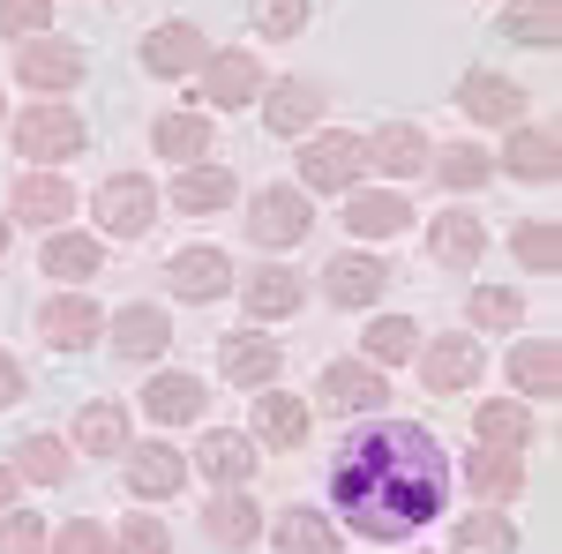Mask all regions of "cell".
<instances>
[{
    "instance_id": "cell-19",
    "label": "cell",
    "mask_w": 562,
    "mask_h": 554,
    "mask_svg": "<svg viewBox=\"0 0 562 554\" xmlns=\"http://www.w3.org/2000/svg\"><path fill=\"white\" fill-rule=\"evenodd\" d=\"M383 285H390V262L383 256H330V270H323L330 307H375Z\"/></svg>"
},
{
    "instance_id": "cell-30",
    "label": "cell",
    "mask_w": 562,
    "mask_h": 554,
    "mask_svg": "<svg viewBox=\"0 0 562 554\" xmlns=\"http://www.w3.org/2000/svg\"><path fill=\"white\" fill-rule=\"evenodd\" d=\"M233 195H240V180H233L225 166H188V172L173 180V211H188V217H211V211H225Z\"/></svg>"
},
{
    "instance_id": "cell-3",
    "label": "cell",
    "mask_w": 562,
    "mask_h": 554,
    "mask_svg": "<svg viewBox=\"0 0 562 554\" xmlns=\"http://www.w3.org/2000/svg\"><path fill=\"white\" fill-rule=\"evenodd\" d=\"M301 180L307 188H323V195H352L360 180H368V135H307L301 150Z\"/></svg>"
},
{
    "instance_id": "cell-42",
    "label": "cell",
    "mask_w": 562,
    "mask_h": 554,
    "mask_svg": "<svg viewBox=\"0 0 562 554\" xmlns=\"http://www.w3.org/2000/svg\"><path fill=\"white\" fill-rule=\"evenodd\" d=\"M510 256L525 262V270H555L562 262V233H555V217H532V225H518V240H510Z\"/></svg>"
},
{
    "instance_id": "cell-39",
    "label": "cell",
    "mask_w": 562,
    "mask_h": 554,
    "mask_svg": "<svg viewBox=\"0 0 562 554\" xmlns=\"http://www.w3.org/2000/svg\"><path fill=\"white\" fill-rule=\"evenodd\" d=\"M555 31H562V15H555V0H510L503 8V38H518V45H555Z\"/></svg>"
},
{
    "instance_id": "cell-21",
    "label": "cell",
    "mask_w": 562,
    "mask_h": 554,
    "mask_svg": "<svg viewBox=\"0 0 562 554\" xmlns=\"http://www.w3.org/2000/svg\"><path fill=\"white\" fill-rule=\"evenodd\" d=\"M203 540H211V547H256V540H262V510L240 495V487H211Z\"/></svg>"
},
{
    "instance_id": "cell-20",
    "label": "cell",
    "mask_w": 562,
    "mask_h": 554,
    "mask_svg": "<svg viewBox=\"0 0 562 554\" xmlns=\"http://www.w3.org/2000/svg\"><path fill=\"white\" fill-rule=\"evenodd\" d=\"M405 225H413V203H405L397 188H352L346 233H360V240H397Z\"/></svg>"
},
{
    "instance_id": "cell-15",
    "label": "cell",
    "mask_w": 562,
    "mask_h": 554,
    "mask_svg": "<svg viewBox=\"0 0 562 554\" xmlns=\"http://www.w3.org/2000/svg\"><path fill=\"white\" fill-rule=\"evenodd\" d=\"M68 211H76V188H68L60 172H23V180H15V195H8V217H23L31 233H38V225L53 233Z\"/></svg>"
},
{
    "instance_id": "cell-17",
    "label": "cell",
    "mask_w": 562,
    "mask_h": 554,
    "mask_svg": "<svg viewBox=\"0 0 562 554\" xmlns=\"http://www.w3.org/2000/svg\"><path fill=\"white\" fill-rule=\"evenodd\" d=\"M240 307H248L256 323H285V315L301 307V270H285V262H256V270L240 278Z\"/></svg>"
},
{
    "instance_id": "cell-49",
    "label": "cell",
    "mask_w": 562,
    "mask_h": 554,
    "mask_svg": "<svg viewBox=\"0 0 562 554\" xmlns=\"http://www.w3.org/2000/svg\"><path fill=\"white\" fill-rule=\"evenodd\" d=\"M23 368H15V360H8V352H0V412H8V405H23Z\"/></svg>"
},
{
    "instance_id": "cell-14",
    "label": "cell",
    "mask_w": 562,
    "mask_h": 554,
    "mask_svg": "<svg viewBox=\"0 0 562 554\" xmlns=\"http://www.w3.org/2000/svg\"><path fill=\"white\" fill-rule=\"evenodd\" d=\"M98 299H83V293H53L38 307V338L45 344H60V352H83V344H98Z\"/></svg>"
},
{
    "instance_id": "cell-40",
    "label": "cell",
    "mask_w": 562,
    "mask_h": 554,
    "mask_svg": "<svg viewBox=\"0 0 562 554\" xmlns=\"http://www.w3.org/2000/svg\"><path fill=\"white\" fill-rule=\"evenodd\" d=\"M98 240L90 233H53L45 240V278H98Z\"/></svg>"
},
{
    "instance_id": "cell-48",
    "label": "cell",
    "mask_w": 562,
    "mask_h": 554,
    "mask_svg": "<svg viewBox=\"0 0 562 554\" xmlns=\"http://www.w3.org/2000/svg\"><path fill=\"white\" fill-rule=\"evenodd\" d=\"M0 554H45V524L23 510H0Z\"/></svg>"
},
{
    "instance_id": "cell-41",
    "label": "cell",
    "mask_w": 562,
    "mask_h": 554,
    "mask_svg": "<svg viewBox=\"0 0 562 554\" xmlns=\"http://www.w3.org/2000/svg\"><path fill=\"white\" fill-rule=\"evenodd\" d=\"M413 344H420V323H405V315H375V323H368V368L413 360Z\"/></svg>"
},
{
    "instance_id": "cell-6",
    "label": "cell",
    "mask_w": 562,
    "mask_h": 554,
    "mask_svg": "<svg viewBox=\"0 0 562 554\" xmlns=\"http://www.w3.org/2000/svg\"><path fill=\"white\" fill-rule=\"evenodd\" d=\"M15 76H23V90H38V98H60V90H76L90 76V60H83V45H68V38H23Z\"/></svg>"
},
{
    "instance_id": "cell-11",
    "label": "cell",
    "mask_w": 562,
    "mask_h": 554,
    "mask_svg": "<svg viewBox=\"0 0 562 554\" xmlns=\"http://www.w3.org/2000/svg\"><path fill=\"white\" fill-rule=\"evenodd\" d=\"M195 76H203V98H211L217 113H233V105H256L262 90H270V83H262V60H256V53H211Z\"/></svg>"
},
{
    "instance_id": "cell-12",
    "label": "cell",
    "mask_w": 562,
    "mask_h": 554,
    "mask_svg": "<svg viewBox=\"0 0 562 554\" xmlns=\"http://www.w3.org/2000/svg\"><path fill=\"white\" fill-rule=\"evenodd\" d=\"M233 262H225V248H180L173 262H166V285H173V299H217L233 293Z\"/></svg>"
},
{
    "instance_id": "cell-22",
    "label": "cell",
    "mask_w": 562,
    "mask_h": 554,
    "mask_svg": "<svg viewBox=\"0 0 562 554\" xmlns=\"http://www.w3.org/2000/svg\"><path fill=\"white\" fill-rule=\"evenodd\" d=\"M480 368H487V360H480L473 338H435L428 360H420V375H428L435 397H465V389L480 383Z\"/></svg>"
},
{
    "instance_id": "cell-25",
    "label": "cell",
    "mask_w": 562,
    "mask_h": 554,
    "mask_svg": "<svg viewBox=\"0 0 562 554\" xmlns=\"http://www.w3.org/2000/svg\"><path fill=\"white\" fill-rule=\"evenodd\" d=\"M203 397H211V389L173 368V375H150V383H143V412L158 427H180V420H203Z\"/></svg>"
},
{
    "instance_id": "cell-44",
    "label": "cell",
    "mask_w": 562,
    "mask_h": 554,
    "mask_svg": "<svg viewBox=\"0 0 562 554\" xmlns=\"http://www.w3.org/2000/svg\"><path fill=\"white\" fill-rule=\"evenodd\" d=\"M248 23H256V38H301L307 0H248Z\"/></svg>"
},
{
    "instance_id": "cell-36",
    "label": "cell",
    "mask_w": 562,
    "mask_h": 554,
    "mask_svg": "<svg viewBox=\"0 0 562 554\" xmlns=\"http://www.w3.org/2000/svg\"><path fill=\"white\" fill-rule=\"evenodd\" d=\"M68 472H76V457H68V442H60V434H23V442H15V479L60 487Z\"/></svg>"
},
{
    "instance_id": "cell-34",
    "label": "cell",
    "mask_w": 562,
    "mask_h": 554,
    "mask_svg": "<svg viewBox=\"0 0 562 554\" xmlns=\"http://www.w3.org/2000/svg\"><path fill=\"white\" fill-rule=\"evenodd\" d=\"M428 172L450 188V195H473V188L495 180V158H487L480 143H450V150H428Z\"/></svg>"
},
{
    "instance_id": "cell-29",
    "label": "cell",
    "mask_w": 562,
    "mask_h": 554,
    "mask_svg": "<svg viewBox=\"0 0 562 554\" xmlns=\"http://www.w3.org/2000/svg\"><path fill=\"white\" fill-rule=\"evenodd\" d=\"M256 434L270 442V450H301V442H307V405L270 383V389L256 397Z\"/></svg>"
},
{
    "instance_id": "cell-37",
    "label": "cell",
    "mask_w": 562,
    "mask_h": 554,
    "mask_svg": "<svg viewBox=\"0 0 562 554\" xmlns=\"http://www.w3.org/2000/svg\"><path fill=\"white\" fill-rule=\"evenodd\" d=\"M76 450L121 457V450H128V412H121V405H83V412H76Z\"/></svg>"
},
{
    "instance_id": "cell-33",
    "label": "cell",
    "mask_w": 562,
    "mask_h": 554,
    "mask_svg": "<svg viewBox=\"0 0 562 554\" xmlns=\"http://www.w3.org/2000/svg\"><path fill=\"white\" fill-rule=\"evenodd\" d=\"M555 383H562L555 338H525L518 352H510V389H518V397H555Z\"/></svg>"
},
{
    "instance_id": "cell-1",
    "label": "cell",
    "mask_w": 562,
    "mask_h": 554,
    "mask_svg": "<svg viewBox=\"0 0 562 554\" xmlns=\"http://www.w3.org/2000/svg\"><path fill=\"white\" fill-rule=\"evenodd\" d=\"M330 502L368 547H397L450 510V457L420 420H368L330 457Z\"/></svg>"
},
{
    "instance_id": "cell-45",
    "label": "cell",
    "mask_w": 562,
    "mask_h": 554,
    "mask_svg": "<svg viewBox=\"0 0 562 554\" xmlns=\"http://www.w3.org/2000/svg\"><path fill=\"white\" fill-rule=\"evenodd\" d=\"M53 31V0H0V38H45Z\"/></svg>"
},
{
    "instance_id": "cell-10",
    "label": "cell",
    "mask_w": 562,
    "mask_h": 554,
    "mask_svg": "<svg viewBox=\"0 0 562 554\" xmlns=\"http://www.w3.org/2000/svg\"><path fill=\"white\" fill-rule=\"evenodd\" d=\"M121 457H128V495H143V502H166V495H180V479H188V450H173L166 434L158 442H135Z\"/></svg>"
},
{
    "instance_id": "cell-13",
    "label": "cell",
    "mask_w": 562,
    "mask_h": 554,
    "mask_svg": "<svg viewBox=\"0 0 562 554\" xmlns=\"http://www.w3.org/2000/svg\"><path fill=\"white\" fill-rule=\"evenodd\" d=\"M323 83H307V76H285L278 90H262V128L270 135H307L315 121H323Z\"/></svg>"
},
{
    "instance_id": "cell-43",
    "label": "cell",
    "mask_w": 562,
    "mask_h": 554,
    "mask_svg": "<svg viewBox=\"0 0 562 554\" xmlns=\"http://www.w3.org/2000/svg\"><path fill=\"white\" fill-rule=\"evenodd\" d=\"M525 323V299L510 285H480L473 293V330H518Z\"/></svg>"
},
{
    "instance_id": "cell-47",
    "label": "cell",
    "mask_w": 562,
    "mask_h": 554,
    "mask_svg": "<svg viewBox=\"0 0 562 554\" xmlns=\"http://www.w3.org/2000/svg\"><path fill=\"white\" fill-rule=\"evenodd\" d=\"M121 554H173L166 517H128V524H121Z\"/></svg>"
},
{
    "instance_id": "cell-51",
    "label": "cell",
    "mask_w": 562,
    "mask_h": 554,
    "mask_svg": "<svg viewBox=\"0 0 562 554\" xmlns=\"http://www.w3.org/2000/svg\"><path fill=\"white\" fill-rule=\"evenodd\" d=\"M0 248H8V217H0Z\"/></svg>"
},
{
    "instance_id": "cell-7",
    "label": "cell",
    "mask_w": 562,
    "mask_h": 554,
    "mask_svg": "<svg viewBox=\"0 0 562 554\" xmlns=\"http://www.w3.org/2000/svg\"><path fill=\"white\" fill-rule=\"evenodd\" d=\"M307 195L301 188H262L256 203H248V233H256L262 248H301L307 240Z\"/></svg>"
},
{
    "instance_id": "cell-24",
    "label": "cell",
    "mask_w": 562,
    "mask_h": 554,
    "mask_svg": "<svg viewBox=\"0 0 562 554\" xmlns=\"http://www.w3.org/2000/svg\"><path fill=\"white\" fill-rule=\"evenodd\" d=\"M368 172H390V180L428 172V135L413 128V121H390V128H375V135H368Z\"/></svg>"
},
{
    "instance_id": "cell-4",
    "label": "cell",
    "mask_w": 562,
    "mask_h": 554,
    "mask_svg": "<svg viewBox=\"0 0 562 554\" xmlns=\"http://www.w3.org/2000/svg\"><path fill=\"white\" fill-rule=\"evenodd\" d=\"M90 211H98V225H105L113 240H135V233H150V217H158V180H150V172H113V180H98Z\"/></svg>"
},
{
    "instance_id": "cell-32",
    "label": "cell",
    "mask_w": 562,
    "mask_h": 554,
    "mask_svg": "<svg viewBox=\"0 0 562 554\" xmlns=\"http://www.w3.org/2000/svg\"><path fill=\"white\" fill-rule=\"evenodd\" d=\"M150 150L195 166V158H211V121H203V113H158V121H150Z\"/></svg>"
},
{
    "instance_id": "cell-8",
    "label": "cell",
    "mask_w": 562,
    "mask_h": 554,
    "mask_svg": "<svg viewBox=\"0 0 562 554\" xmlns=\"http://www.w3.org/2000/svg\"><path fill=\"white\" fill-rule=\"evenodd\" d=\"M278 368H285V352H278V338H262V330H233V338L217 344V375L240 383V389H270Z\"/></svg>"
},
{
    "instance_id": "cell-46",
    "label": "cell",
    "mask_w": 562,
    "mask_h": 554,
    "mask_svg": "<svg viewBox=\"0 0 562 554\" xmlns=\"http://www.w3.org/2000/svg\"><path fill=\"white\" fill-rule=\"evenodd\" d=\"M45 554H113V540H105L98 517H68V524L45 540Z\"/></svg>"
},
{
    "instance_id": "cell-26",
    "label": "cell",
    "mask_w": 562,
    "mask_h": 554,
    "mask_svg": "<svg viewBox=\"0 0 562 554\" xmlns=\"http://www.w3.org/2000/svg\"><path fill=\"white\" fill-rule=\"evenodd\" d=\"M495 172H510V180H555V128L518 121L510 143H503V158H495Z\"/></svg>"
},
{
    "instance_id": "cell-18",
    "label": "cell",
    "mask_w": 562,
    "mask_h": 554,
    "mask_svg": "<svg viewBox=\"0 0 562 554\" xmlns=\"http://www.w3.org/2000/svg\"><path fill=\"white\" fill-rule=\"evenodd\" d=\"M105 330H113V352H121V360H158V352L173 344V323H166V307H150V299H128V307H121Z\"/></svg>"
},
{
    "instance_id": "cell-5",
    "label": "cell",
    "mask_w": 562,
    "mask_h": 554,
    "mask_svg": "<svg viewBox=\"0 0 562 554\" xmlns=\"http://www.w3.org/2000/svg\"><path fill=\"white\" fill-rule=\"evenodd\" d=\"M315 397L338 412V420H368V412H383V368H368V360H330L323 375H315Z\"/></svg>"
},
{
    "instance_id": "cell-28",
    "label": "cell",
    "mask_w": 562,
    "mask_h": 554,
    "mask_svg": "<svg viewBox=\"0 0 562 554\" xmlns=\"http://www.w3.org/2000/svg\"><path fill=\"white\" fill-rule=\"evenodd\" d=\"M465 487H473L480 502H518L525 457L518 450H480V457H465Z\"/></svg>"
},
{
    "instance_id": "cell-52",
    "label": "cell",
    "mask_w": 562,
    "mask_h": 554,
    "mask_svg": "<svg viewBox=\"0 0 562 554\" xmlns=\"http://www.w3.org/2000/svg\"><path fill=\"white\" fill-rule=\"evenodd\" d=\"M0 113H8V105H0Z\"/></svg>"
},
{
    "instance_id": "cell-16",
    "label": "cell",
    "mask_w": 562,
    "mask_h": 554,
    "mask_svg": "<svg viewBox=\"0 0 562 554\" xmlns=\"http://www.w3.org/2000/svg\"><path fill=\"white\" fill-rule=\"evenodd\" d=\"M211 60V38L195 31V23H158L150 38H143V68L150 76H195Z\"/></svg>"
},
{
    "instance_id": "cell-2",
    "label": "cell",
    "mask_w": 562,
    "mask_h": 554,
    "mask_svg": "<svg viewBox=\"0 0 562 554\" xmlns=\"http://www.w3.org/2000/svg\"><path fill=\"white\" fill-rule=\"evenodd\" d=\"M15 158H31V172L38 166H60V158H83V143H90V128H83V113L76 105H60V98H38L31 113H15Z\"/></svg>"
},
{
    "instance_id": "cell-9",
    "label": "cell",
    "mask_w": 562,
    "mask_h": 554,
    "mask_svg": "<svg viewBox=\"0 0 562 554\" xmlns=\"http://www.w3.org/2000/svg\"><path fill=\"white\" fill-rule=\"evenodd\" d=\"M458 105H465L473 121H487V128H518L525 121V90L510 83V76H495V68H465V76H458Z\"/></svg>"
},
{
    "instance_id": "cell-31",
    "label": "cell",
    "mask_w": 562,
    "mask_h": 554,
    "mask_svg": "<svg viewBox=\"0 0 562 554\" xmlns=\"http://www.w3.org/2000/svg\"><path fill=\"white\" fill-rule=\"evenodd\" d=\"M278 554H338V524L323 510H307V502H293V510H278Z\"/></svg>"
},
{
    "instance_id": "cell-50",
    "label": "cell",
    "mask_w": 562,
    "mask_h": 554,
    "mask_svg": "<svg viewBox=\"0 0 562 554\" xmlns=\"http://www.w3.org/2000/svg\"><path fill=\"white\" fill-rule=\"evenodd\" d=\"M8 502H15V472L0 465V510H8Z\"/></svg>"
},
{
    "instance_id": "cell-27",
    "label": "cell",
    "mask_w": 562,
    "mask_h": 554,
    "mask_svg": "<svg viewBox=\"0 0 562 554\" xmlns=\"http://www.w3.org/2000/svg\"><path fill=\"white\" fill-rule=\"evenodd\" d=\"M480 248H487V225H480L473 211H450V217H435V233H428V256L442 262V270H473Z\"/></svg>"
},
{
    "instance_id": "cell-35",
    "label": "cell",
    "mask_w": 562,
    "mask_h": 554,
    "mask_svg": "<svg viewBox=\"0 0 562 554\" xmlns=\"http://www.w3.org/2000/svg\"><path fill=\"white\" fill-rule=\"evenodd\" d=\"M473 427H480V450H525L532 442V412L518 397H487L473 412Z\"/></svg>"
},
{
    "instance_id": "cell-23",
    "label": "cell",
    "mask_w": 562,
    "mask_h": 554,
    "mask_svg": "<svg viewBox=\"0 0 562 554\" xmlns=\"http://www.w3.org/2000/svg\"><path fill=\"white\" fill-rule=\"evenodd\" d=\"M188 465L203 472L211 487H240V479L256 472V442H248V434H233V427H211V434L195 442V457H188Z\"/></svg>"
},
{
    "instance_id": "cell-38",
    "label": "cell",
    "mask_w": 562,
    "mask_h": 554,
    "mask_svg": "<svg viewBox=\"0 0 562 554\" xmlns=\"http://www.w3.org/2000/svg\"><path fill=\"white\" fill-rule=\"evenodd\" d=\"M450 554H518V524L495 510L480 517H458V532H450Z\"/></svg>"
}]
</instances>
